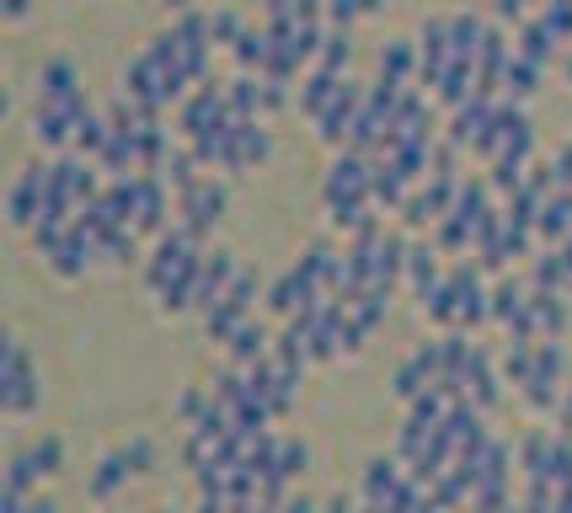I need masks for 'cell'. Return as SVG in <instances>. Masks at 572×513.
<instances>
[{
  "label": "cell",
  "mask_w": 572,
  "mask_h": 513,
  "mask_svg": "<svg viewBox=\"0 0 572 513\" xmlns=\"http://www.w3.org/2000/svg\"><path fill=\"white\" fill-rule=\"evenodd\" d=\"M64 471V439H33L27 449H16L11 454V465H5V492L11 498H33V487L38 481H49V476H60Z\"/></svg>",
  "instance_id": "6da1fadb"
},
{
  "label": "cell",
  "mask_w": 572,
  "mask_h": 513,
  "mask_svg": "<svg viewBox=\"0 0 572 513\" xmlns=\"http://www.w3.org/2000/svg\"><path fill=\"white\" fill-rule=\"evenodd\" d=\"M220 214H225V183H214V177H198L188 192H177V225H188L192 236H209L214 225H220Z\"/></svg>",
  "instance_id": "7a4b0ae2"
},
{
  "label": "cell",
  "mask_w": 572,
  "mask_h": 513,
  "mask_svg": "<svg viewBox=\"0 0 572 513\" xmlns=\"http://www.w3.org/2000/svg\"><path fill=\"white\" fill-rule=\"evenodd\" d=\"M0 401H5V417H27L38 406V370L27 359V348L11 337L5 348V385H0Z\"/></svg>",
  "instance_id": "3957f363"
},
{
  "label": "cell",
  "mask_w": 572,
  "mask_h": 513,
  "mask_svg": "<svg viewBox=\"0 0 572 513\" xmlns=\"http://www.w3.org/2000/svg\"><path fill=\"white\" fill-rule=\"evenodd\" d=\"M128 230L134 236H161L166 230V183L161 177H128Z\"/></svg>",
  "instance_id": "277c9868"
},
{
  "label": "cell",
  "mask_w": 572,
  "mask_h": 513,
  "mask_svg": "<svg viewBox=\"0 0 572 513\" xmlns=\"http://www.w3.org/2000/svg\"><path fill=\"white\" fill-rule=\"evenodd\" d=\"M80 91V75H75V64L70 60H49L38 70V80H33V108H49V102H64V97H75Z\"/></svg>",
  "instance_id": "5b68a950"
},
{
  "label": "cell",
  "mask_w": 572,
  "mask_h": 513,
  "mask_svg": "<svg viewBox=\"0 0 572 513\" xmlns=\"http://www.w3.org/2000/svg\"><path fill=\"white\" fill-rule=\"evenodd\" d=\"M225 353H231V364H241V370H247V364H262V359L273 353V337H268V326L252 316V321H241V326H236V337L225 342Z\"/></svg>",
  "instance_id": "8992f818"
},
{
  "label": "cell",
  "mask_w": 572,
  "mask_h": 513,
  "mask_svg": "<svg viewBox=\"0 0 572 513\" xmlns=\"http://www.w3.org/2000/svg\"><path fill=\"white\" fill-rule=\"evenodd\" d=\"M375 64H381V80H396V86H407V80L423 70V54H418L407 38H390V43H381Z\"/></svg>",
  "instance_id": "52a82bcc"
},
{
  "label": "cell",
  "mask_w": 572,
  "mask_h": 513,
  "mask_svg": "<svg viewBox=\"0 0 572 513\" xmlns=\"http://www.w3.org/2000/svg\"><path fill=\"white\" fill-rule=\"evenodd\" d=\"M128 476H134V471H128V465H124V449H108V454L97 460V476L86 481V492H91L97 503H108V498H113V492L124 487Z\"/></svg>",
  "instance_id": "ba28073f"
},
{
  "label": "cell",
  "mask_w": 572,
  "mask_h": 513,
  "mask_svg": "<svg viewBox=\"0 0 572 513\" xmlns=\"http://www.w3.org/2000/svg\"><path fill=\"white\" fill-rule=\"evenodd\" d=\"M268 150H273V145H268V128L257 124H236V161H231V172H247V166H262V161H268Z\"/></svg>",
  "instance_id": "9c48e42d"
},
{
  "label": "cell",
  "mask_w": 572,
  "mask_h": 513,
  "mask_svg": "<svg viewBox=\"0 0 572 513\" xmlns=\"http://www.w3.org/2000/svg\"><path fill=\"white\" fill-rule=\"evenodd\" d=\"M337 80H343V75H332V70H316V64H311V75L300 80V113H306V118H316L321 108L332 102Z\"/></svg>",
  "instance_id": "30bf717a"
},
{
  "label": "cell",
  "mask_w": 572,
  "mask_h": 513,
  "mask_svg": "<svg viewBox=\"0 0 572 513\" xmlns=\"http://www.w3.org/2000/svg\"><path fill=\"white\" fill-rule=\"evenodd\" d=\"M530 316H535V337H562L568 305H562V295H535L530 300Z\"/></svg>",
  "instance_id": "8fae6325"
},
{
  "label": "cell",
  "mask_w": 572,
  "mask_h": 513,
  "mask_svg": "<svg viewBox=\"0 0 572 513\" xmlns=\"http://www.w3.org/2000/svg\"><path fill=\"white\" fill-rule=\"evenodd\" d=\"M551 43H557V33L535 16V22H524L519 27V43H513V54H524V60H535V64H546L551 60Z\"/></svg>",
  "instance_id": "7c38bea8"
},
{
  "label": "cell",
  "mask_w": 572,
  "mask_h": 513,
  "mask_svg": "<svg viewBox=\"0 0 572 513\" xmlns=\"http://www.w3.org/2000/svg\"><path fill=\"white\" fill-rule=\"evenodd\" d=\"M161 177H166L172 198H177V192H188L192 183H198V155H192V145H183V150H172V155H166Z\"/></svg>",
  "instance_id": "4fadbf2b"
},
{
  "label": "cell",
  "mask_w": 572,
  "mask_h": 513,
  "mask_svg": "<svg viewBox=\"0 0 572 513\" xmlns=\"http://www.w3.org/2000/svg\"><path fill=\"white\" fill-rule=\"evenodd\" d=\"M535 86H540V64L524 60V54H513L509 70H503V91H509V102H524Z\"/></svg>",
  "instance_id": "5bb4252c"
},
{
  "label": "cell",
  "mask_w": 572,
  "mask_h": 513,
  "mask_svg": "<svg viewBox=\"0 0 572 513\" xmlns=\"http://www.w3.org/2000/svg\"><path fill=\"white\" fill-rule=\"evenodd\" d=\"M348 54H353V38H348V27H326V38H321V54H316V70H332V75H343V70H348Z\"/></svg>",
  "instance_id": "9a60e30c"
},
{
  "label": "cell",
  "mask_w": 572,
  "mask_h": 513,
  "mask_svg": "<svg viewBox=\"0 0 572 513\" xmlns=\"http://www.w3.org/2000/svg\"><path fill=\"white\" fill-rule=\"evenodd\" d=\"M241 33H247V22H241L236 11H209V38H214V43H231V49H236Z\"/></svg>",
  "instance_id": "2e32d148"
},
{
  "label": "cell",
  "mask_w": 572,
  "mask_h": 513,
  "mask_svg": "<svg viewBox=\"0 0 572 513\" xmlns=\"http://www.w3.org/2000/svg\"><path fill=\"white\" fill-rule=\"evenodd\" d=\"M306 460H311V449L300 445V439H284V445H278V476L295 481V476L306 471Z\"/></svg>",
  "instance_id": "e0dca14e"
},
{
  "label": "cell",
  "mask_w": 572,
  "mask_h": 513,
  "mask_svg": "<svg viewBox=\"0 0 572 513\" xmlns=\"http://www.w3.org/2000/svg\"><path fill=\"white\" fill-rule=\"evenodd\" d=\"M119 449H124V465L134 471V476L156 465V445H150V439H128V445H119Z\"/></svg>",
  "instance_id": "ac0fdd59"
},
{
  "label": "cell",
  "mask_w": 572,
  "mask_h": 513,
  "mask_svg": "<svg viewBox=\"0 0 572 513\" xmlns=\"http://www.w3.org/2000/svg\"><path fill=\"white\" fill-rule=\"evenodd\" d=\"M353 16H364L359 0H326V27H353Z\"/></svg>",
  "instance_id": "d6986e66"
},
{
  "label": "cell",
  "mask_w": 572,
  "mask_h": 513,
  "mask_svg": "<svg viewBox=\"0 0 572 513\" xmlns=\"http://www.w3.org/2000/svg\"><path fill=\"white\" fill-rule=\"evenodd\" d=\"M5 513H60L49 498H11L5 492Z\"/></svg>",
  "instance_id": "ffe728a7"
},
{
  "label": "cell",
  "mask_w": 572,
  "mask_h": 513,
  "mask_svg": "<svg viewBox=\"0 0 572 513\" xmlns=\"http://www.w3.org/2000/svg\"><path fill=\"white\" fill-rule=\"evenodd\" d=\"M278 513H321V509L311 503V498H306V492H289V498L278 503Z\"/></svg>",
  "instance_id": "44dd1931"
},
{
  "label": "cell",
  "mask_w": 572,
  "mask_h": 513,
  "mask_svg": "<svg viewBox=\"0 0 572 513\" xmlns=\"http://www.w3.org/2000/svg\"><path fill=\"white\" fill-rule=\"evenodd\" d=\"M27 11H33V0H5V16H11V22H22Z\"/></svg>",
  "instance_id": "7402d4cb"
},
{
  "label": "cell",
  "mask_w": 572,
  "mask_h": 513,
  "mask_svg": "<svg viewBox=\"0 0 572 513\" xmlns=\"http://www.w3.org/2000/svg\"><path fill=\"white\" fill-rule=\"evenodd\" d=\"M161 5H166V11H177V16H183V11H192V0H161Z\"/></svg>",
  "instance_id": "603a6c76"
},
{
  "label": "cell",
  "mask_w": 572,
  "mask_h": 513,
  "mask_svg": "<svg viewBox=\"0 0 572 513\" xmlns=\"http://www.w3.org/2000/svg\"><path fill=\"white\" fill-rule=\"evenodd\" d=\"M359 5H364V11H381L385 0H359Z\"/></svg>",
  "instance_id": "cb8c5ba5"
}]
</instances>
